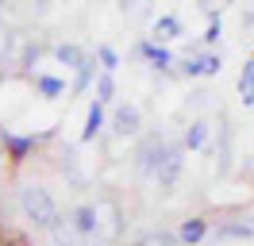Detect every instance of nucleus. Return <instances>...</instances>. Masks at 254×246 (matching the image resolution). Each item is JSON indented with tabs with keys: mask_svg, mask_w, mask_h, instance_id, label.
<instances>
[{
	"mask_svg": "<svg viewBox=\"0 0 254 246\" xmlns=\"http://www.w3.org/2000/svg\"><path fill=\"white\" fill-rule=\"evenodd\" d=\"M208 231H212V227H208V219H204V215H189V219H185V223L177 227L174 239H177V246H200Z\"/></svg>",
	"mask_w": 254,
	"mask_h": 246,
	"instance_id": "1a4fd4ad",
	"label": "nucleus"
},
{
	"mask_svg": "<svg viewBox=\"0 0 254 246\" xmlns=\"http://www.w3.org/2000/svg\"><path fill=\"white\" fill-rule=\"evenodd\" d=\"M47 135H12V131H0V146H4V158L8 162H27L35 150H39V142Z\"/></svg>",
	"mask_w": 254,
	"mask_h": 246,
	"instance_id": "20e7f679",
	"label": "nucleus"
},
{
	"mask_svg": "<svg viewBox=\"0 0 254 246\" xmlns=\"http://www.w3.org/2000/svg\"><path fill=\"white\" fill-rule=\"evenodd\" d=\"M93 89H96V96H93L96 104L108 108L112 100H116V81H112V73H96L93 77Z\"/></svg>",
	"mask_w": 254,
	"mask_h": 246,
	"instance_id": "a211bd4d",
	"label": "nucleus"
},
{
	"mask_svg": "<svg viewBox=\"0 0 254 246\" xmlns=\"http://www.w3.org/2000/svg\"><path fill=\"white\" fill-rule=\"evenodd\" d=\"M181 35H185V23H181L177 15H158V19L150 23V43H158V46L174 43V39H181Z\"/></svg>",
	"mask_w": 254,
	"mask_h": 246,
	"instance_id": "6e6552de",
	"label": "nucleus"
},
{
	"mask_svg": "<svg viewBox=\"0 0 254 246\" xmlns=\"http://www.w3.org/2000/svg\"><path fill=\"white\" fill-rule=\"evenodd\" d=\"M227 116H220V142H216V154H220V173L231 169V127H227Z\"/></svg>",
	"mask_w": 254,
	"mask_h": 246,
	"instance_id": "4468645a",
	"label": "nucleus"
},
{
	"mask_svg": "<svg viewBox=\"0 0 254 246\" xmlns=\"http://www.w3.org/2000/svg\"><path fill=\"white\" fill-rule=\"evenodd\" d=\"M96 62H100V73H112V69H120V54H116L108 43L96 46Z\"/></svg>",
	"mask_w": 254,
	"mask_h": 246,
	"instance_id": "aec40b11",
	"label": "nucleus"
},
{
	"mask_svg": "<svg viewBox=\"0 0 254 246\" xmlns=\"http://www.w3.org/2000/svg\"><path fill=\"white\" fill-rule=\"evenodd\" d=\"M216 235H220V239H231V235H235V239H251L254 219H247V223H243V219H223V223H216Z\"/></svg>",
	"mask_w": 254,
	"mask_h": 246,
	"instance_id": "dca6fc26",
	"label": "nucleus"
},
{
	"mask_svg": "<svg viewBox=\"0 0 254 246\" xmlns=\"http://www.w3.org/2000/svg\"><path fill=\"white\" fill-rule=\"evenodd\" d=\"M208 142V120H192L189 127H185V138H181V146L185 150H200Z\"/></svg>",
	"mask_w": 254,
	"mask_h": 246,
	"instance_id": "2eb2a0df",
	"label": "nucleus"
},
{
	"mask_svg": "<svg viewBox=\"0 0 254 246\" xmlns=\"http://www.w3.org/2000/svg\"><path fill=\"white\" fill-rule=\"evenodd\" d=\"M139 54H143L146 65L158 69V73H170V69H174V54H170V46H158V43H150V39H143V43H139Z\"/></svg>",
	"mask_w": 254,
	"mask_h": 246,
	"instance_id": "9d476101",
	"label": "nucleus"
},
{
	"mask_svg": "<svg viewBox=\"0 0 254 246\" xmlns=\"http://www.w3.org/2000/svg\"><path fill=\"white\" fill-rule=\"evenodd\" d=\"M220 35H223V19H220V12H208V31H204V46H216V43H220Z\"/></svg>",
	"mask_w": 254,
	"mask_h": 246,
	"instance_id": "412c9836",
	"label": "nucleus"
},
{
	"mask_svg": "<svg viewBox=\"0 0 254 246\" xmlns=\"http://www.w3.org/2000/svg\"><path fill=\"white\" fill-rule=\"evenodd\" d=\"M93 77H96V58H85V65L77 69V81H73L69 96H81V92H89V89H93Z\"/></svg>",
	"mask_w": 254,
	"mask_h": 246,
	"instance_id": "6ab92c4d",
	"label": "nucleus"
},
{
	"mask_svg": "<svg viewBox=\"0 0 254 246\" xmlns=\"http://www.w3.org/2000/svg\"><path fill=\"white\" fill-rule=\"evenodd\" d=\"M200 62H204V77H216V73L223 69V54H216V50L200 54Z\"/></svg>",
	"mask_w": 254,
	"mask_h": 246,
	"instance_id": "5701e85b",
	"label": "nucleus"
},
{
	"mask_svg": "<svg viewBox=\"0 0 254 246\" xmlns=\"http://www.w3.org/2000/svg\"><path fill=\"white\" fill-rule=\"evenodd\" d=\"M16 204H19V215L31 223V227H43V231H50L58 219H62V212H58V204H54V196H50L43 184H35V181H27L23 188H19V196H16Z\"/></svg>",
	"mask_w": 254,
	"mask_h": 246,
	"instance_id": "f257e3e1",
	"label": "nucleus"
},
{
	"mask_svg": "<svg viewBox=\"0 0 254 246\" xmlns=\"http://www.w3.org/2000/svg\"><path fill=\"white\" fill-rule=\"evenodd\" d=\"M96 212V239H108V243H116L120 235H124V212H120V204L112 196H100L93 204Z\"/></svg>",
	"mask_w": 254,
	"mask_h": 246,
	"instance_id": "f03ea898",
	"label": "nucleus"
},
{
	"mask_svg": "<svg viewBox=\"0 0 254 246\" xmlns=\"http://www.w3.org/2000/svg\"><path fill=\"white\" fill-rule=\"evenodd\" d=\"M112 135L116 138H139L143 135V116L135 104H116L112 112Z\"/></svg>",
	"mask_w": 254,
	"mask_h": 246,
	"instance_id": "423d86ee",
	"label": "nucleus"
},
{
	"mask_svg": "<svg viewBox=\"0 0 254 246\" xmlns=\"http://www.w3.org/2000/svg\"><path fill=\"white\" fill-rule=\"evenodd\" d=\"M127 4H143V0H124V8H127Z\"/></svg>",
	"mask_w": 254,
	"mask_h": 246,
	"instance_id": "bb28decb",
	"label": "nucleus"
},
{
	"mask_svg": "<svg viewBox=\"0 0 254 246\" xmlns=\"http://www.w3.org/2000/svg\"><path fill=\"white\" fill-rule=\"evenodd\" d=\"M239 100L247 108H254V58L243 62V73H239Z\"/></svg>",
	"mask_w": 254,
	"mask_h": 246,
	"instance_id": "f3484780",
	"label": "nucleus"
},
{
	"mask_svg": "<svg viewBox=\"0 0 254 246\" xmlns=\"http://www.w3.org/2000/svg\"><path fill=\"white\" fill-rule=\"evenodd\" d=\"M50 54H54V62H62L65 69H73V73H77L81 65H85V58H89V54H85L77 43H58L54 50H50Z\"/></svg>",
	"mask_w": 254,
	"mask_h": 246,
	"instance_id": "ddd939ff",
	"label": "nucleus"
},
{
	"mask_svg": "<svg viewBox=\"0 0 254 246\" xmlns=\"http://www.w3.org/2000/svg\"><path fill=\"white\" fill-rule=\"evenodd\" d=\"M50 12V0H35V15H47Z\"/></svg>",
	"mask_w": 254,
	"mask_h": 246,
	"instance_id": "393cba45",
	"label": "nucleus"
},
{
	"mask_svg": "<svg viewBox=\"0 0 254 246\" xmlns=\"http://www.w3.org/2000/svg\"><path fill=\"white\" fill-rule=\"evenodd\" d=\"M166 150H170L166 135H158V131H154V135H146L143 142H139V150H135V166L150 177V173L158 169V162H162V154H166Z\"/></svg>",
	"mask_w": 254,
	"mask_h": 246,
	"instance_id": "39448f33",
	"label": "nucleus"
},
{
	"mask_svg": "<svg viewBox=\"0 0 254 246\" xmlns=\"http://www.w3.org/2000/svg\"><path fill=\"white\" fill-rule=\"evenodd\" d=\"M181 166H185V154H181V146H170V150L162 154V162H158V169L150 173L154 181L166 188V192H174L177 188V181H181Z\"/></svg>",
	"mask_w": 254,
	"mask_h": 246,
	"instance_id": "7ed1b4c3",
	"label": "nucleus"
},
{
	"mask_svg": "<svg viewBox=\"0 0 254 246\" xmlns=\"http://www.w3.org/2000/svg\"><path fill=\"white\" fill-rule=\"evenodd\" d=\"M4 81H8V62L0 58V85H4Z\"/></svg>",
	"mask_w": 254,
	"mask_h": 246,
	"instance_id": "a878e982",
	"label": "nucleus"
},
{
	"mask_svg": "<svg viewBox=\"0 0 254 246\" xmlns=\"http://www.w3.org/2000/svg\"><path fill=\"white\" fill-rule=\"evenodd\" d=\"M181 73H185V77H204V62H200V54H185V58H181Z\"/></svg>",
	"mask_w": 254,
	"mask_h": 246,
	"instance_id": "4be33fe9",
	"label": "nucleus"
},
{
	"mask_svg": "<svg viewBox=\"0 0 254 246\" xmlns=\"http://www.w3.org/2000/svg\"><path fill=\"white\" fill-rule=\"evenodd\" d=\"M0 166H4V146H0Z\"/></svg>",
	"mask_w": 254,
	"mask_h": 246,
	"instance_id": "cd10ccee",
	"label": "nucleus"
},
{
	"mask_svg": "<svg viewBox=\"0 0 254 246\" xmlns=\"http://www.w3.org/2000/svg\"><path fill=\"white\" fill-rule=\"evenodd\" d=\"M108 127V112H104V104H96V100H89V112H85V127H81V142H93L100 131Z\"/></svg>",
	"mask_w": 254,
	"mask_h": 246,
	"instance_id": "9b49d317",
	"label": "nucleus"
},
{
	"mask_svg": "<svg viewBox=\"0 0 254 246\" xmlns=\"http://www.w3.org/2000/svg\"><path fill=\"white\" fill-rule=\"evenodd\" d=\"M31 85H35V92H39L43 100H58L62 92H69V89H65V81H62V77H54V73H31Z\"/></svg>",
	"mask_w": 254,
	"mask_h": 246,
	"instance_id": "f8f14e48",
	"label": "nucleus"
},
{
	"mask_svg": "<svg viewBox=\"0 0 254 246\" xmlns=\"http://www.w3.org/2000/svg\"><path fill=\"white\" fill-rule=\"evenodd\" d=\"M65 223H69V231H73L77 239H96V212H93V204H77L73 212L65 215Z\"/></svg>",
	"mask_w": 254,
	"mask_h": 246,
	"instance_id": "0eeeda50",
	"label": "nucleus"
},
{
	"mask_svg": "<svg viewBox=\"0 0 254 246\" xmlns=\"http://www.w3.org/2000/svg\"><path fill=\"white\" fill-rule=\"evenodd\" d=\"M139 246H177V239H174V235H166V231H158V235H146Z\"/></svg>",
	"mask_w": 254,
	"mask_h": 246,
	"instance_id": "b1692460",
	"label": "nucleus"
}]
</instances>
